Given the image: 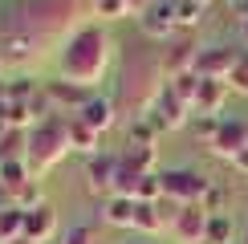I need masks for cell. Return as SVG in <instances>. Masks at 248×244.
Masks as SVG:
<instances>
[{
  "label": "cell",
  "instance_id": "5",
  "mask_svg": "<svg viewBox=\"0 0 248 244\" xmlns=\"http://www.w3.org/2000/svg\"><path fill=\"white\" fill-rule=\"evenodd\" d=\"M195 57H200V45L191 41V33H175L163 49V77L195 74Z\"/></svg>",
  "mask_w": 248,
  "mask_h": 244
},
{
  "label": "cell",
  "instance_id": "13",
  "mask_svg": "<svg viewBox=\"0 0 248 244\" xmlns=\"http://www.w3.org/2000/svg\"><path fill=\"white\" fill-rule=\"evenodd\" d=\"M57 236V208L53 203H41V208L33 212H25V240H33V244H49Z\"/></svg>",
  "mask_w": 248,
  "mask_h": 244
},
{
  "label": "cell",
  "instance_id": "34",
  "mask_svg": "<svg viewBox=\"0 0 248 244\" xmlns=\"http://www.w3.org/2000/svg\"><path fill=\"white\" fill-rule=\"evenodd\" d=\"M232 167H236V171H240V175H248V147H244V151H240V155H236V159H232Z\"/></svg>",
  "mask_w": 248,
  "mask_h": 244
},
{
  "label": "cell",
  "instance_id": "20",
  "mask_svg": "<svg viewBox=\"0 0 248 244\" xmlns=\"http://www.w3.org/2000/svg\"><path fill=\"white\" fill-rule=\"evenodd\" d=\"M29 151V130H4V138H0V163H13V159H25Z\"/></svg>",
  "mask_w": 248,
  "mask_h": 244
},
{
  "label": "cell",
  "instance_id": "30",
  "mask_svg": "<svg viewBox=\"0 0 248 244\" xmlns=\"http://www.w3.org/2000/svg\"><path fill=\"white\" fill-rule=\"evenodd\" d=\"M216 130H220V118H216V114H195V122H191V135L200 138V142H208V147H212Z\"/></svg>",
  "mask_w": 248,
  "mask_h": 244
},
{
  "label": "cell",
  "instance_id": "40",
  "mask_svg": "<svg viewBox=\"0 0 248 244\" xmlns=\"http://www.w3.org/2000/svg\"><path fill=\"white\" fill-rule=\"evenodd\" d=\"M126 244H147V240H126Z\"/></svg>",
  "mask_w": 248,
  "mask_h": 244
},
{
  "label": "cell",
  "instance_id": "4",
  "mask_svg": "<svg viewBox=\"0 0 248 244\" xmlns=\"http://www.w3.org/2000/svg\"><path fill=\"white\" fill-rule=\"evenodd\" d=\"M159 175H163V196H171L179 203H203V196L212 187V179L200 175L195 167H167Z\"/></svg>",
  "mask_w": 248,
  "mask_h": 244
},
{
  "label": "cell",
  "instance_id": "21",
  "mask_svg": "<svg viewBox=\"0 0 248 244\" xmlns=\"http://www.w3.org/2000/svg\"><path fill=\"white\" fill-rule=\"evenodd\" d=\"M236 236V224L232 216L224 212V216H208V236H203V244H232Z\"/></svg>",
  "mask_w": 248,
  "mask_h": 244
},
{
  "label": "cell",
  "instance_id": "16",
  "mask_svg": "<svg viewBox=\"0 0 248 244\" xmlns=\"http://www.w3.org/2000/svg\"><path fill=\"white\" fill-rule=\"evenodd\" d=\"M134 208H139V199H130V196H106L102 199V224H110V228H134Z\"/></svg>",
  "mask_w": 248,
  "mask_h": 244
},
{
  "label": "cell",
  "instance_id": "38",
  "mask_svg": "<svg viewBox=\"0 0 248 244\" xmlns=\"http://www.w3.org/2000/svg\"><path fill=\"white\" fill-rule=\"evenodd\" d=\"M13 244H33V240H25V236H20V240H13Z\"/></svg>",
  "mask_w": 248,
  "mask_h": 244
},
{
  "label": "cell",
  "instance_id": "24",
  "mask_svg": "<svg viewBox=\"0 0 248 244\" xmlns=\"http://www.w3.org/2000/svg\"><path fill=\"white\" fill-rule=\"evenodd\" d=\"M139 171H134V167H126V163H122L118 159V175H114V196H130L134 199V191H139Z\"/></svg>",
  "mask_w": 248,
  "mask_h": 244
},
{
  "label": "cell",
  "instance_id": "35",
  "mask_svg": "<svg viewBox=\"0 0 248 244\" xmlns=\"http://www.w3.org/2000/svg\"><path fill=\"white\" fill-rule=\"evenodd\" d=\"M0 102H8V81L0 77Z\"/></svg>",
  "mask_w": 248,
  "mask_h": 244
},
{
  "label": "cell",
  "instance_id": "39",
  "mask_svg": "<svg viewBox=\"0 0 248 244\" xmlns=\"http://www.w3.org/2000/svg\"><path fill=\"white\" fill-rule=\"evenodd\" d=\"M240 244H248V228H244V236H240Z\"/></svg>",
  "mask_w": 248,
  "mask_h": 244
},
{
  "label": "cell",
  "instance_id": "6",
  "mask_svg": "<svg viewBox=\"0 0 248 244\" xmlns=\"http://www.w3.org/2000/svg\"><path fill=\"white\" fill-rule=\"evenodd\" d=\"M240 61V49L232 45H200V57H195V74L200 77H216V81H228V74Z\"/></svg>",
  "mask_w": 248,
  "mask_h": 244
},
{
  "label": "cell",
  "instance_id": "3",
  "mask_svg": "<svg viewBox=\"0 0 248 244\" xmlns=\"http://www.w3.org/2000/svg\"><path fill=\"white\" fill-rule=\"evenodd\" d=\"M187 114H191V106L183 102L175 90L167 86V81H159V90L151 94V102L142 106V118L151 122L159 135H167V130H179L183 122H187Z\"/></svg>",
  "mask_w": 248,
  "mask_h": 244
},
{
  "label": "cell",
  "instance_id": "12",
  "mask_svg": "<svg viewBox=\"0 0 248 244\" xmlns=\"http://www.w3.org/2000/svg\"><path fill=\"white\" fill-rule=\"evenodd\" d=\"M45 94H49V102H53V110H57V114H78V110L86 106V98L94 94V90L74 86V81L57 77V81H45Z\"/></svg>",
  "mask_w": 248,
  "mask_h": 244
},
{
  "label": "cell",
  "instance_id": "25",
  "mask_svg": "<svg viewBox=\"0 0 248 244\" xmlns=\"http://www.w3.org/2000/svg\"><path fill=\"white\" fill-rule=\"evenodd\" d=\"M134 199H139V203H155V199H163V175H159V171H151V175H142V179H139V191H134Z\"/></svg>",
  "mask_w": 248,
  "mask_h": 244
},
{
  "label": "cell",
  "instance_id": "36",
  "mask_svg": "<svg viewBox=\"0 0 248 244\" xmlns=\"http://www.w3.org/2000/svg\"><path fill=\"white\" fill-rule=\"evenodd\" d=\"M240 37H244V45H248V16L240 20Z\"/></svg>",
  "mask_w": 248,
  "mask_h": 244
},
{
  "label": "cell",
  "instance_id": "33",
  "mask_svg": "<svg viewBox=\"0 0 248 244\" xmlns=\"http://www.w3.org/2000/svg\"><path fill=\"white\" fill-rule=\"evenodd\" d=\"M126 4H130V16H142V13L155 4V0H126Z\"/></svg>",
  "mask_w": 248,
  "mask_h": 244
},
{
  "label": "cell",
  "instance_id": "2",
  "mask_svg": "<svg viewBox=\"0 0 248 244\" xmlns=\"http://www.w3.org/2000/svg\"><path fill=\"white\" fill-rule=\"evenodd\" d=\"M69 155V135H65V114H53L37 126H29V151H25V163L29 171L41 179L49 167H57L61 159Z\"/></svg>",
  "mask_w": 248,
  "mask_h": 244
},
{
  "label": "cell",
  "instance_id": "8",
  "mask_svg": "<svg viewBox=\"0 0 248 244\" xmlns=\"http://www.w3.org/2000/svg\"><path fill=\"white\" fill-rule=\"evenodd\" d=\"M114 175H118V155L110 151H98V155L86 159V187L90 196H114Z\"/></svg>",
  "mask_w": 248,
  "mask_h": 244
},
{
  "label": "cell",
  "instance_id": "18",
  "mask_svg": "<svg viewBox=\"0 0 248 244\" xmlns=\"http://www.w3.org/2000/svg\"><path fill=\"white\" fill-rule=\"evenodd\" d=\"M20 236H25V212L16 203H4L0 208V244H13Z\"/></svg>",
  "mask_w": 248,
  "mask_h": 244
},
{
  "label": "cell",
  "instance_id": "37",
  "mask_svg": "<svg viewBox=\"0 0 248 244\" xmlns=\"http://www.w3.org/2000/svg\"><path fill=\"white\" fill-rule=\"evenodd\" d=\"M191 4H200V8H208V4H212V0H191Z\"/></svg>",
  "mask_w": 248,
  "mask_h": 244
},
{
  "label": "cell",
  "instance_id": "32",
  "mask_svg": "<svg viewBox=\"0 0 248 244\" xmlns=\"http://www.w3.org/2000/svg\"><path fill=\"white\" fill-rule=\"evenodd\" d=\"M61 244H98V232L94 224H74V228L61 232Z\"/></svg>",
  "mask_w": 248,
  "mask_h": 244
},
{
  "label": "cell",
  "instance_id": "15",
  "mask_svg": "<svg viewBox=\"0 0 248 244\" xmlns=\"http://www.w3.org/2000/svg\"><path fill=\"white\" fill-rule=\"evenodd\" d=\"M65 135H69V151H78V155H98V142H102V135L94 126H86V122H81L78 114H65Z\"/></svg>",
  "mask_w": 248,
  "mask_h": 244
},
{
  "label": "cell",
  "instance_id": "1",
  "mask_svg": "<svg viewBox=\"0 0 248 244\" xmlns=\"http://www.w3.org/2000/svg\"><path fill=\"white\" fill-rule=\"evenodd\" d=\"M110 61H114V37H110L106 25H78L74 33L61 41L57 53V74L74 86L94 90L102 77L110 74Z\"/></svg>",
  "mask_w": 248,
  "mask_h": 244
},
{
  "label": "cell",
  "instance_id": "19",
  "mask_svg": "<svg viewBox=\"0 0 248 244\" xmlns=\"http://www.w3.org/2000/svg\"><path fill=\"white\" fill-rule=\"evenodd\" d=\"M130 232H142V236H159V232H167V228H163L159 208H155V203H139V208H134V228Z\"/></svg>",
  "mask_w": 248,
  "mask_h": 244
},
{
  "label": "cell",
  "instance_id": "31",
  "mask_svg": "<svg viewBox=\"0 0 248 244\" xmlns=\"http://www.w3.org/2000/svg\"><path fill=\"white\" fill-rule=\"evenodd\" d=\"M228 90L232 94H248V49H240V61H236V69L228 74Z\"/></svg>",
  "mask_w": 248,
  "mask_h": 244
},
{
  "label": "cell",
  "instance_id": "28",
  "mask_svg": "<svg viewBox=\"0 0 248 244\" xmlns=\"http://www.w3.org/2000/svg\"><path fill=\"white\" fill-rule=\"evenodd\" d=\"M200 4H191V0H175V20H179V33H191L195 25H200Z\"/></svg>",
  "mask_w": 248,
  "mask_h": 244
},
{
  "label": "cell",
  "instance_id": "23",
  "mask_svg": "<svg viewBox=\"0 0 248 244\" xmlns=\"http://www.w3.org/2000/svg\"><path fill=\"white\" fill-rule=\"evenodd\" d=\"M126 142H134V147H155V142H159V130L139 114V118L130 122V130H126Z\"/></svg>",
  "mask_w": 248,
  "mask_h": 244
},
{
  "label": "cell",
  "instance_id": "22",
  "mask_svg": "<svg viewBox=\"0 0 248 244\" xmlns=\"http://www.w3.org/2000/svg\"><path fill=\"white\" fill-rule=\"evenodd\" d=\"M13 203H16L20 212H33V208H41V203H45V187H41V179H29L25 187H20L16 196H13Z\"/></svg>",
  "mask_w": 248,
  "mask_h": 244
},
{
  "label": "cell",
  "instance_id": "11",
  "mask_svg": "<svg viewBox=\"0 0 248 244\" xmlns=\"http://www.w3.org/2000/svg\"><path fill=\"white\" fill-rule=\"evenodd\" d=\"M78 118L86 122V126H94L98 135H106V130H110V126L118 122V102H114V98H106V94H98V90H94V94L86 98V106L78 110Z\"/></svg>",
  "mask_w": 248,
  "mask_h": 244
},
{
  "label": "cell",
  "instance_id": "10",
  "mask_svg": "<svg viewBox=\"0 0 248 244\" xmlns=\"http://www.w3.org/2000/svg\"><path fill=\"white\" fill-rule=\"evenodd\" d=\"M208 236V212H203V203H183L179 220L171 224V240L175 244H203Z\"/></svg>",
  "mask_w": 248,
  "mask_h": 244
},
{
  "label": "cell",
  "instance_id": "29",
  "mask_svg": "<svg viewBox=\"0 0 248 244\" xmlns=\"http://www.w3.org/2000/svg\"><path fill=\"white\" fill-rule=\"evenodd\" d=\"M203 212H208V216H224V212H228V187L212 183L208 196H203Z\"/></svg>",
  "mask_w": 248,
  "mask_h": 244
},
{
  "label": "cell",
  "instance_id": "27",
  "mask_svg": "<svg viewBox=\"0 0 248 244\" xmlns=\"http://www.w3.org/2000/svg\"><path fill=\"white\" fill-rule=\"evenodd\" d=\"M90 8H94V16H102V20H122V16H130V4H126V0H90Z\"/></svg>",
  "mask_w": 248,
  "mask_h": 244
},
{
  "label": "cell",
  "instance_id": "14",
  "mask_svg": "<svg viewBox=\"0 0 248 244\" xmlns=\"http://www.w3.org/2000/svg\"><path fill=\"white\" fill-rule=\"evenodd\" d=\"M228 81H216V77H200V90H195V106L191 114H216L224 118V102H228Z\"/></svg>",
  "mask_w": 248,
  "mask_h": 244
},
{
  "label": "cell",
  "instance_id": "41",
  "mask_svg": "<svg viewBox=\"0 0 248 244\" xmlns=\"http://www.w3.org/2000/svg\"><path fill=\"white\" fill-rule=\"evenodd\" d=\"M0 208H4V203H0Z\"/></svg>",
  "mask_w": 248,
  "mask_h": 244
},
{
  "label": "cell",
  "instance_id": "17",
  "mask_svg": "<svg viewBox=\"0 0 248 244\" xmlns=\"http://www.w3.org/2000/svg\"><path fill=\"white\" fill-rule=\"evenodd\" d=\"M118 159L126 163V167H134L139 175H151V171L159 167V147H134V142H126V147L118 151Z\"/></svg>",
  "mask_w": 248,
  "mask_h": 244
},
{
  "label": "cell",
  "instance_id": "9",
  "mask_svg": "<svg viewBox=\"0 0 248 244\" xmlns=\"http://www.w3.org/2000/svg\"><path fill=\"white\" fill-rule=\"evenodd\" d=\"M139 29L151 41H171L179 33V20H175V0H155L147 13L139 16Z\"/></svg>",
  "mask_w": 248,
  "mask_h": 244
},
{
  "label": "cell",
  "instance_id": "7",
  "mask_svg": "<svg viewBox=\"0 0 248 244\" xmlns=\"http://www.w3.org/2000/svg\"><path fill=\"white\" fill-rule=\"evenodd\" d=\"M244 147H248V118H228V114H224L220 118V130H216V138H212V155L232 163Z\"/></svg>",
  "mask_w": 248,
  "mask_h": 244
},
{
  "label": "cell",
  "instance_id": "26",
  "mask_svg": "<svg viewBox=\"0 0 248 244\" xmlns=\"http://www.w3.org/2000/svg\"><path fill=\"white\" fill-rule=\"evenodd\" d=\"M167 81V86L175 90V94H179L183 102H187V106H195V90H200V74H179V77H163Z\"/></svg>",
  "mask_w": 248,
  "mask_h": 244
}]
</instances>
